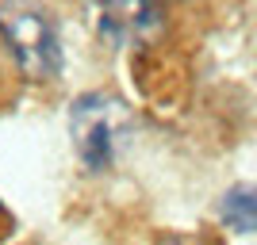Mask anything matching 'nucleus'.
<instances>
[{
    "label": "nucleus",
    "instance_id": "nucleus-4",
    "mask_svg": "<svg viewBox=\"0 0 257 245\" xmlns=\"http://www.w3.org/2000/svg\"><path fill=\"white\" fill-rule=\"evenodd\" d=\"M88 8H92V20H96L100 35L107 43H119L123 31H127V23H131V16H139L135 0H88Z\"/></svg>",
    "mask_w": 257,
    "mask_h": 245
},
{
    "label": "nucleus",
    "instance_id": "nucleus-3",
    "mask_svg": "<svg viewBox=\"0 0 257 245\" xmlns=\"http://www.w3.org/2000/svg\"><path fill=\"white\" fill-rule=\"evenodd\" d=\"M219 218L234 234H257V188L253 184H234L219 199Z\"/></svg>",
    "mask_w": 257,
    "mask_h": 245
},
{
    "label": "nucleus",
    "instance_id": "nucleus-2",
    "mask_svg": "<svg viewBox=\"0 0 257 245\" xmlns=\"http://www.w3.org/2000/svg\"><path fill=\"white\" fill-rule=\"evenodd\" d=\"M77 138H81V161L92 172L111 165V100L88 96L85 104H77Z\"/></svg>",
    "mask_w": 257,
    "mask_h": 245
},
{
    "label": "nucleus",
    "instance_id": "nucleus-1",
    "mask_svg": "<svg viewBox=\"0 0 257 245\" xmlns=\"http://www.w3.org/2000/svg\"><path fill=\"white\" fill-rule=\"evenodd\" d=\"M0 35L4 43L12 46L16 62L27 69V73H39V77H54L58 65H62V46H58V35L54 27L39 16V12H8L0 20Z\"/></svg>",
    "mask_w": 257,
    "mask_h": 245
}]
</instances>
